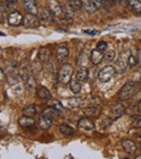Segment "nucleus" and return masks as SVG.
Masks as SVG:
<instances>
[{"mask_svg":"<svg viewBox=\"0 0 141 159\" xmlns=\"http://www.w3.org/2000/svg\"><path fill=\"white\" fill-rule=\"evenodd\" d=\"M72 75H73V66L71 64H63L58 74V80L61 84L65 86L70 84Z\"/></svg>","mask_w":141,"mask_h":159,"instance_id":"nucleus-1","label":"nucleus"},{"mask_svg":"<svg viewBox=\"0 0 141 159\" xmlns=\"http://www.w3.org/2000/svg\"><path fill=\"white\" fill-rule=\"evenodd\" d=\"M136 84L133 81H128L122 87V89L118 92V98L120 101H127L130 98H133L134 93H135Z\"/></svg>","mask_w":141,"mask_h":159,"instance_id":"nucleus-2","label":"nucleus"},{"mask_svg":"<svg viewBox=\"0 0 141 159\" xmlns=\"http://www.w3.org/2000/svg\"><path fill=\"white\" fill-rule=\"evenodd\" d=\"M47 8L50 10V12L53 14V16L63 19L65 17V13L63 11L61 3L58 0H47Z\"/></svg>","mask_w":141,"mask_h":159,"instance_id":"nucleus-3","label":"nucleus"},{"mask_svg":"<svg viewBox=\"0 0 141 159\" xmlns=\"http://www.w3.org/2000/svg\"><path fill=\"white\" fill-rule=\"evenodd\" d=\"M116 74L115 67L111 66V65H106L103 68H101L98 73V79L101 82H109L112 78L114 77V75Z\"/></svg>","mask_w":141,"mask_h":159,"instance_id":"nucleus-4","label":"nucleus"},{"mask_svg":"<svg viewBox=\"0 0 141 159\" xmlns=\"http://www.w3.org/2000/svg\"><path fill=\"white\" fill-rule=\"evenodd\" d=\"M124 113H125L124 105L120 104V103H116V104H113L110 107L109 116L112 120H115V119H117V118H120Z\"/></svg>","mask_w":141,"mask_h":159,"instance_id":"nucleus-5","label":"nucleus"},{"mask_svg":"<svg viewBox=\"0 0 141 159\" xmlns=\"http://www.w3.org/2000/svg\"><path fill=\"white\" fill-rule=\"evenodd\" d=\"M77 127L78 129L82 130V131H91L95 129V124L89 116H86V117H82L78 120Z\"/></svg>","mask_w":141,"mask_h":159,"instance_id":"nucleus-6","label":"nucleus"},{"mask_svg":"<svg viewBox=\"0 0 141 159\" xmlns=\"http://www.w3.org/2000/svg\"><path fill=\"white\" fill-rule=\"evenodd\" d=\"M24 21V16L17 11H14V12H11L8 16V22L11 26L13 27H16V26H20Z\"/></svg>","mask_w":141,"mask_h":159,"instance_id":"nucleus-7","label":"nucleus"},{"mask_svg":"<svg viewBox=\"0 0 141 159\" xmlns=\"http://www.w3.org/2000/svg\"><path fill=\"white\" fill-rule=\"evenodd\" d=\"M23 24L27 28H36L38 25H39V20H38V17L36 16V14L27 13V14L24 16Z\"/></svg>","mask_w":141,"mask_h":159,"instance_id":"nucleus-8","label":"nucleus"},{"mask_svg":"<svg viewBox=\"0 0 141 159\" xmlns=\"http://www.w3.org/2000/svg\"><path fill=\"white\" fill-rule=\"evenodd\" d=\"M68 55H70V51H68V49L66 48L65 46H61L57 49L55 57H57L59 63H64V62L68 60Z\"/></svg>","mask_w":141,"mask_h":159,"instance_id":"nucleus-9","label":"nucleus"},{"mask_svg":"<svg viewBox=\"0 0 141 159\" xmlns=\"http://www.w3.org/2000/svg\"><path fill=\"white\" fill-rule=\"evenodd\" d=\"M122 147L127 154H129V155H133V154H135L136 151H137V144H136L133 140H129V139H126V140L122 141Z\"/></svg>","mask_w":141,"mask_h":159,"instance_id":"nucleus-10","label":"nucleus"},{"mask_svg":"<svg viewBox=\"0 0 141 159\" xmlns=\"http://www.w3.org/2000/svg\"><path fill=\"white\" fill-rule=\"evenodd\" d=\"M127 66H128V57L125 54H123L122 57H120V60H117V62H116V65H115L116 73H120V74L125 73Z\"/></svg>","mask_w":141,"mask_h":159,"instance_id":"nucleus-11","label":"nucleus"},{"mask_svg":"<svg viewBox=\"0 0 141 159\" xmlns=\"http://www.w3.org/2000/svg\"><path fill=\"white\" fill-rule=\"evenodd\" d=\"M23 2V8L27 13H33V14H37L38 8L36 4L35 0H22Z\"/></svg>","mask_w":141,"mask_h":159,"instance_id":"nucleus-12","label":"nucleus"},{"mask_svg":"<svg viewBox=\"0 0 141 159\" xmlns=\"http://www.w3.org/2000/svg\"><path fill=\"white\" fill-rule=\"evenodd\" d=\"M51 125H52V118L48 117V116H46L45 114H41V115L39 116V119H38V126H39L40 129L47 130L51 127Z\"/></svg>","mask_w":141,"mask_h":159,"instance_id":"nucleus-13","label":"nucleus"},{"mask_svg":"<svg viewBox=\"0 0 141 159\" xmlns=\"http://www.w3.org/2000/svg\"><path fill=\"white\" fill-rule=\"evenodd\" d=\"M103 59H104V54H103V52H102V51H99L98 49L91 51L90 61H91V63H92V64L99 65L102 61H103Z\"/></svg>","mask_w":141,"mask_h":159,"instance_id":"nucleus-14","label":"nucleus"},{"mask_svg":"<svg viewBox=\"0 0 141 159\" xmlns=\"http://www.w3.org/2000/svg\"><path fill=\"white\" fill-rule=\"evenodd\" d=\"M88 75H89L88 68H86L85 66H79L77 68V71H76V79L80 82L86 81L87 78H88Z\"/></svg>","mask_w":141,"mask_h":159,"instance_id":"nucleus-15","label":"nucleus"},{"mask_svg":"<svg viewBox=\"0 0 141 159\" xmlns=\"http://www.w3.org/2000/svg\"><path fill=\"white\" fill-rule=\"evenodd\" d=\"M17 122H19V125L21 127H23V128H30V127L34 126L36 121H35V119L33 117H30V116L23 115L22 117L19 118Z\"/></svg>","mask_w":141,"mask_h":159,"instance_id":"nucleus-16","label":"nucleus"},{"mask_svg":"<svg viewBox=\"0 0 141 159\" xmlns=\"http://www.w3.org/2000/svg\"><path fill=\"white\" fill-rule=\"evenodd\" d=\"M39 19L42 23H50L53 19V14L50 12V10H49L48 8H44L41 11H40Z\"/></svg>","mask_w":141,"mask_h":159,"instance_id":"nucleus-17","label":"nucleus"},{"mask_svg":"<svg viewBox=\"0 0 141 159\" xmlns=\"http://www.w3.org/2000/svg\"><path fill=\"white\" fill-rule=\"evenodd\" d=\"M82 7L88 13H93L97 11L98 7L93 0H82Z\"/></svg>","mask_w":141,"mask_h":159,"instance_id":"nucleus-18","label":"nucleus"},{"mask_svg":"<svg viewBox=\"0 0 141 159\" xmlns=\"http://www.w3.org/2000/svg\"><path fill=\"white\" fill-rule=\"evenodd\" d=\"M50 57H51V52L49 51L48 48L42 47V48L39 49V51H38V59L41 62H48L50 60Z\"/></svg>","mask_w":141,"mask_h":159,"instance_id":"nucleus-19","label":"nucleus"},{"mask_svg":"<svg viewBox=\"0 0 141 159\" xmlns=\"http://www.w3.org/2000/svg\"><path fill=\"white\" fill-rule=\"evenodd\" d=\"M130 10L135 14H140L141 13V1L140 0H127Z\"/></svg>","mask_w":141,"mask_h":159,"instance_id":"nucleus-20","label":"nucleus"},{"mask_svg":"<svg viewBox=\"0 0 141 159\" xmlns=\"http://www.w3.org/2000/svg\"><path fill=\"white\" fill-rule=\"evenodd\" d=\"M84 113L89 117H98L101 113V109L98 106H89L84 108Z\"/></svg>","mask_w":141,"mask_h":159,"instance_id":"nucleus-21","label":"nucleus"},{"mask_svg":"<svg viewBox=\"0 0 141 159\" xmlns=\"http://www.w3.org/2000/svg\"><path fill=\"white\" fill-rule=\"evenodd\" d=\"M37 96L40 98V100L44 101H49L51 98V93L46 87H40L37 91Z\"/></svg>","mask_w":141,"mask_h":159,"instance_id":"nucleus-22","label":"nucleus"},{"mask_svg":"<svg viewBox=\"0 0 141 159\" xmlns=\"http://www.w3.org/2000/svg\"><path fill=\"white\" fill-rule=\"evenodd\" d=\"M70 89L73 91L74 93H75V94L79 93L80 90H82V84H80V81H78L77 79L71 80L70 81Z\"/></svg>","mask_w":141,"mask_h":159,"instance_id":"nucleus-23","label":"nucleus"},{"mask_svg":"<svg viewBox=\"0 0 141 159\" xmlns=\"http://www.w3.org/2000/svg\"><path fill=\"white\" fill-rule=\"evenodd\" d=\"M59 131L61 132L63 135H73V133H74L73 128L70 127L68 125H60Z\"/></svg>","mask_w":141,"mask_h":159,"instance_id":"nucleus-24","label":"nucleus"},{"mask_svg":"<svg viewBox=\"0 0 141 159\" xmlns=\"http://www.w3.org/2000/svg\"><path fill=\"white\" fill-rule=\"evenodd\" d=\"M23 115L25 116H30V117H33V116L36 114V105L35 104H31L28 106H26L25 108L23 109Z\"/></svg>","mask_w":141,"mask_h":159,"instance_id":"nucleus-25","label":"nucleus"},{"mask_svg":"<svg viewBox=\"0 0 141 159\" xmlns=\"http://www.w3.org/2000/svg\"><path fill=\"white\" fill-rule=\"evenodd\" d=\"M59 113H60V111H58V109L53 108V107H50V106H49L48 108H46L44 111H42V114H45V115L48 116V117L52 118V119L54 117H57V116L59 115Z\"/></svg>","mask_w":141,"mask_h":159,"instance_id":"nucleus-26","label":"nucleus"},{"mask_svg":"<svg viewBox=\"0 0 141 159\" xmlns=\"http://www.w3.org/2000/svg\"><path fill=\"white\" fill-rule=\"evenodd\" d=\"M48 106L53 107V108L58 109L59 111H62L64 109V107H63V105L61 104V102H60V101H58V100H55V98H52V100L49 101Z\"/></svg>","mask_w":141,"mask_h":159,"instance_id":"nucleus-27","label":"nucleus"},{"mask_svg":"<svg viewBox=\"0 0 141 159\" xmlns=\"http://www.w3.org/2000/svg\"><path fill=\"white\" fill-rule=\"evenodd\" d=\"M82 101L78 98H68V105L70 107H77V106H80L82 105Z\"/></svg>","mask_w":141,"mask_h":159,"instance_id":"nucleus-28","label":"nucleus"},{"mask_svg":"<svg viewBox=\"0 0 141 159\" xmlns=\"http://www.w3.org/2000/svg\"><path fill=\"white\" fill-rule=\"evenodd\" d=\"M104 57H106V61H115V57H116V52L114 50H111V51H107L106 54L104 55Z\"/></svg>","mask_w":141,"mask_h":159,"instance_id":"nucleus-29","label":"nucleus"},{"mask_svg":"<svg viewBox=\"0 0 141 159\" xmlns=\"http://www.w3.org/2000/svg\"><path fill=\"white\" fill-rule=\"evenodd\" d=\"M138 63V57H136L135 54H133L131 53L130 55L128 57V65L129 66H131V67H134V66H136Z\"/></svg>","mask_w":141,"mask_h":159,"instance_id":"nucleus-30","label":"nucleus"},{"mask_svg":"<svg viewBox=\"0 0 141 159\" xmlns=\"http://www.w3.org/2000/svg\"><path fill=\"white\" fill-rule=\"evenodd\" d=\"M133 127L141 128V116H133Z\"/></svg>","mask_w":141,"mask_h":159,"instance_id":"nucleus-31","label":"nucleus"},{"mask_svg":"<svg viewBox=\"0 0 141 159\" xmlns=\"http://www.w3.org/2000/svg\"><path fill=\"white\" fill-rule=\"evenodd\" d=\"M68 3L73 6V8L75 10H78V9L82 8V0H68Z\"/></svg>","mask_w":141,"mask_h":159,"instance_id":"nucleus-32","label":"nucleus"},{"mask_svg":"<svg viewBox=\"0 0 141 159\" xmlns=\"http://www.w3.org/2000/svg\"><path fill=\"white\" fill-rule=\"evenodd\" d=\"M97 49L99 51H102V52H104V51H106V49H107V43H106V41H100V42H98Z\"/></svg>","mask_w":141,"mask_h":159,"instance_id":"nucleus-33","label":"nucleus"},{"mask_svg":"<svg viewBox=\"0 0 141 159\" xmlns=\"http://www.w3.org/2000/svg\"><path fill=\"white\" fill-rule=\"evenodd\" d=\"M4 81H6V75H4L3 70L0 68V86H1V84H3Z\"/></svg>","mask_w":141,"mask_h":159,"instance_id":"nucleus-34","label":"nucleus"},{"mask_svg":"<svg viewBox=\"0 0 141 159\" xmlns=\"http://www.w3.org/2000/svg\"><path fill=\"white\" fill-rule=\"evenodd\" d=\"M82 32L87 34V35H96V34H98L97 30H84Z\"/></svg>","mask_w":141,"mask_h":159,"instance_id":"nucleus-35","label":"nucleus"},{"mask_svg":"<svg viewBox=\"0 0 141 159\" xmlns=\"http://www.w3.org/2000/svg\"><path fill=\"white\" fill-rule=\"evenodd\" d=\"M3 20H4L3 12H2V10H1V9H0V23H1V22H3Z\"/></svg>","mask_w":141,"mask_h":159,"instance_id":"nucleus-36","label":"nucleus"},{"mask_svg":"<svg viewBox=\"0 0 141 159\" xmlns=\"http://www.w3.org/2000/svg\"><path fill=\"white\" fill-rule=\"evenodd\" d=\"M7 1H8L9 3H15V2H16L17 0H7Z\"/></svg>","mask_w":141,"mask_h":159,"instance_id":"nucleus-37","label":"nucleus"},{"mask_svg":"<svg viewBox=\"0 0 141 159\" xmlns=\"http://www.w3.org/2000/svg\"><path fill=\"white\" fill-rule=\"evenodd\" d=\"M140 151H141V145H140Z\"/></svg>","mask_w":141,"mask_h":159,"instance_id":"nucleus-38","label":"nucleus"}]
</instances>
